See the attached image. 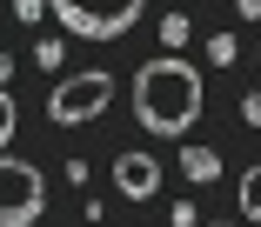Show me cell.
I'll return each instance as SVG.
<instances>
[{"mask_svg":"<svg viewBox=\"0 0 261 227\" xmlns=\"http://www.w3.org/2000/svg\"><path fill=\"white\" fill-rule=\"evenodd\" d=\"M201 107H207V87L181 53H161L134 74V121L147 134H188L201 121Z\"/></svg>","mask_w":261,"mask_h":227,"instance_id":"6da1fadb","label":"cell"},{"mask_svg":"<svg viewBox=\"0 0 261 227\" xmlns=\"http://www.w3.org/2000/svg\"><path fill=\"white\" fill-rule=\"evenodd\" d=\"M40 14H47V0H14V20H27V27H40Z\"/></svg>","mask_w":261,"mask_h":227,"instance_id":"8fae6325","label":"cell"},{"mask_svg":"<svg viewBox=\"0 0 261 227\" xmlns=\"http://www.w3.org/2000/svg\"><path fill=\"white\" fill-rule=\"evenodd\" d=\"M14 127H20V107H14V94H7V87H0V154H7Z\"/></svg>","mask_w":261,"mask_h":227,"instance_id":"9c48e42d","label":"cell"},{"mask_svg":"<svg viewBox=\"0 0 261 227\" xmlns=\"http://www.w3.org/2000/svg\"><path fill=\"white\" fill-rule=\"evenodd\" d=\"M234 14L241 20H261V0H234Z\"/></svg>","mask_w":261,"mask_h":227,"instance_id":"4fadbf2b","label":"cell"},{"mask_svg":"<svg viewBox=\"0 0 261 227\" xmlns=\"http://www.w3.org/2000/svg\"><path fill=\"white\" fill-rule=\"evenodd\" d=\"M181 174H188L194 187L221 181V154H215V147H194V140H188V147H181Z\"/></svg>","mask_w":261,"mask_h":227,"instance_id":"8992f818","label":"cell"},{"mask_svg":"<svg viewBox=\"0 0 261 227\" xmlns=\"http://www.w3.org/2000/svg\"><path fill=\"white\" fill-rule=\"evenodd\" d=\"M254 61H261V47H254Z\"/></svg>","mask_w":261,"mask_h":227,"instance_id":"2e32d148","label":"cell"},{"mask_svg":"<svg viewBox=\"0 0 261 227\" xmlns=\"http://www.w3.org/2000/svg\"><path fill=\"white\" fill-rule=\"evenodd\" d=\"M234 207H241V220H261V160L241 174V187H234Z\"/></svg>","mask_w":261,"mask_h":227,"instance_id":"52a82bcc","label":"cell"},{"mask_svg":"<svg viewBox=\"0 0 261 227\" xmlns=\"http://www.w3.org/2000/svg\"><path fill=\"white\" fill-rule=\"evenodd\" d=\"M114 187L127 201H154V187H161V160L154 154H121L114 160Z\"/></svg>","mask_w":261,"mask_h":227,"instance_id":"5b68a950","label":"cell"},{"mask_svg":"<svg viewBox=\"0 0 261 227\" xmlns=\"http://www.w3.org/2000/svg\"><path fill=\"white\" fill-rule=\"evenodd\" d=\"M241 121H248V127H261V94H248V100H241Z\"/></svg>","mask_w":261,"mask_h":227,"instance_id":"7c38bea8","label":"cell"},{"mask_svg":"<svg viewBox=\"0 0 261 227\" xmlns=\"http://www.w3.org/2000/svg\"><path fill=\"white\" fill-rule=\"evenodd\" d=\"M234 53H241L234 34H215V40H207V61H215V67H234Z\"/></svg>","mask_w":261,"mask_h":227,"instance_id":"30bf717a","label":"cell"},{"mask_svg":"<svg viewBox=\"0 0 261 227\" xmlns=\"http://www.w3.org/2000/svg\"><path fill=\"white\" fill-rule=\"evenodd\" d=\"M7 74H14V61H7V53H0V80H7Z\"/></svg>","mask_w":261,"mask_h":227,"instance_id":"5bb4252c","label":"cell"},{"mask_svg":"<svg viewBox=\"0 0 261 227\" xmlns=\"http://www.w3.org/2000/svg\"><path fill=\"white\" fill-rule=\"evenodd\" d=\"M108 107H114V74L87 67V74H67V80H54L47 121H54V127H87V121H100Z\"/></svg>","mask_w":261,"mask_h":227,"instance_id":"3957f363","label":"cell"},{"mask_svg":"<svg viewBox=\"0 0 261 227\" xmlns=\"http://www.w3.org/2000/svg\"><path fill=\"white\" fill-rule=\"evenodd\" d=\"M147 0H47V14H54L74 40H121L134 20H141Z\"/></svg>","mask_w":261,"mask_h":227,"instance_id":"7a4b0ae2","label":"cell"},{"mask_svg":"<svg viewBox=\"0 0 261 227\" xmlns=\"http://www.w3.org/2000/svg\"><path fill=\"white\" fill-rule=\"evenodd\" d=\"M215 227H234V220H215Z\"/></svg>","mask_w":261,"mask_h":227,"instance_id":"9a60e30c","label":"cell"},{"mask_svg":"<svg viewBox=\"0 0 261 227\" xmlns=\"http://www.w3.org/2000/svg\"><path fill=\"white\" fill-rule=\"evenodd\" d=\"M154 34H161V47H168V53H181L194 27H188V14H168V20H161V27H154Z\"/></svg>","mask_w":261,"mask_h":227,"instance_id":"ba28073f","label":"cell"},{"mask_svg":"<svg viewBox=\"0 0 261 227\" xmlns=\"http://www.w3.org/2000/svg\"><path fill=\"white\" fill-rule=\"evenodd\" d=\"M47 214V181L34 160L0 154V227H34Z\"/></svg>","mask_w":261,"mask_h":227,"instance_id":"277c9868","label":"cell"}]
</instances>
